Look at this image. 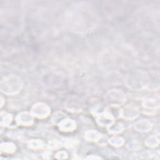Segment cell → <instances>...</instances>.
Here are the masks:
<instances>
[{"label": "cell", "mask_w": 160, "mask_h": 160, "mask_svg": "<svg viewBox=\"0 0 160 160\" xmlns=\"http://www.w3.org/2000/svg\"><path fill=\"white\" fill-rule=\"evenodd\" d=\"M108 128V130L109 132L112 133H119L123 131L124 126L121 122H113L111 126Z\"/></svg>", "instance_id": "14"}, {"label": "cell", "mask_w": 160, "mask_h": 160, "mask_svg": "<svg viewBox=\"0 0 160 160\" xmlns=\"http://www.w3.org/2000/svg\"><path fill=\"white\" fill-rule=\"evenodd\" d=\"M22 88V83L21 80L14 75H9L1 81V91L6 94H16L21 90Z\"/></svg>", "instance_id": "1"}, {"label": "cell", "mask_w": 160, "mask_h": 160, "mask_svg": "<svg viewBox=\"0 0 160 160\" xmlns=\"http://www.w3.org/2000/svg\"><path fill=\"white\" fill-rule=\"evenodd\" d=\"M140 147H141V144L136 141H132L128 144V149H131L132 151L137 150L139 148H140Z\"/></svg>", "instance_id": "20"}, {"label": "cell", "mask_w": 160, "mask_h": 160, "mask_svg": "<svg viewBox=\"0 0 160 160\" xmlns=\"http://www.w3.org/2000/svg\"><path fill=\"white\" fill-rule=\"evenodd\" d=\"M33 116L29 112H22L16 116V122L22 126H31L33 123Z\"/></svg>", "instance_id": "6"}, {"label": "cell", "mask_w": 160, "mask_h": 160, "mask_svg": "<svg viewBox=\"0 0 160 160\" xmlns=\"http://www.w3.org/2000/svg\"><path fill=\"white\" fill-rule=\"evenodd\" d=\"M51 112V109L48 105L43 102H38L34 104L31 108V113L34 117L38 118H45Z\"/></svg>", "instance_id": "3"}, {"label": "cell", "mask_w": 160, "mask_h": 160, "mask_svg": "<svg viewBox=\"0 0 160 160\" xmlns=\"http://www.w3.org/2000/svg\"><path fill=\"white\" fill-rule=\"evenodd\" d=\"M102 135L101 134L96 131V130H89L85 132L84 138L88 140L91 141H98L101 138Z\"/></svg>", "instance_id": "10"}, {"label": "cell", "mask_w": 160, "mask_h": 160, "mask_svg": "<svg viewBox=\"0 0 160 160\" xmlns=\"http://www.w3.org/2000/svg\"><path fill=\"white\" fill-rule=\"evenodd\" d=\"M12 121L11 114L6 112H1V124L2 126L8 125Z\"/></svg>", "instance_id": "15"}, {"label": "cell", "mask_w": 160, "mask_h": 160, "mask_svg": "<svg viewBox=\"0 0 160 160\" xmlns=\"http://www.w3.org/2000/svg\"><path fill=\"white\" fill-rule=\"evenodd\" d=\"M138 109L131 106H127L120 111V116L128 120L135 119L138 116Z\"/></svg>", "instance_id": "4"}, {"label": "cell", "mask_w": 160, "mask_h": 160, "mask_svg": "<svg viewBox=\"0 0 160 160\" xmlns=\"http://www.w3.org/2000/svg\"><path fill=\"white\" fill-rule=\"evenodd\" d=\"M97 122L102 126L109 127L114 122V118L108 112H104L98 115Z\"/></svg>", "instance_id": "7"}, {"label": "cell", "mask_w": 160, "mask_h": 160, "mask_svg": "<svg viewBox=\"0 0 160 160\" xmlns=\"http://www.w3.org/2000/svg\"><path fill=\"white\" fill-rule=\"evenodd\" d=\"M62 112H57L54 114V116L52 118V120L54 123L59 124L62 119L66 118Z\"/></svg>", "instance_id": "18"}, {"label": "cell", "mask_w": 160, "mask_h": 160, "mask_svg": "<svg viewBox=\"0 0 160 160\" xmlns=\"http://www.w3.org/2000/svg\"><path fill=\"white\" fill-rule=\"evenodd\" d=\"M146 144L151 148H154L159 144V134H154L149 136L145 141Z\"/></svg>", "instance_id": "12"}, {"label": "cell", "mask_w": 160, "mask_h": 160, "mask_svg": "<svg viewBox=\"0 0 160 160\" xmlns=\"http://www.w3.org/2000/svg\"><path fill=\"white\" fill-rule=\"evenodd\" d=\"M28 146L31 149H39L43 146V143L39 139H32L29 142Z\"/></svg>", "instance_id": "17"}, {"label": "cell", "mask_w": 160, "mask_h": 160, "mask_svg": "<svg viewBox=\"0 0 160 160\" xmlns=\"http://www.w3.org/2000/svg\"><path fill=\"white\" fill-rule=\"evenodd\" d=\"M48 147L49 149H58L60 147H61V143L56 140H53L50 141L48 144Z\"/></svg>", "instance_id": "19"}, {"label": "cell", "mask_w": 160, "mask_h": 160, "mask_svg": "<svg viewBox=\"0 0 160 160\" xmlns=\"http://www.w3.org/2000/svg\"><path fill=\"white\" fill-rule=\"evenodd\" d=\"M56 157L58 159H66L68 158V154L65 151H60L56 154Z\"/></svg>", "instance_id": "21"}, {"label": "cell", "mask_w": 160, "mask_h": 160, "mask_svg": "<svg viewBox=\"0 0 160 160\" xmlns=\"http://www.w3.org/2000/svg\"><path fill=\"white\" fill-rule=\"evenodd\" d=\"M107 103L112 106H118L123 104L126 101L125 94L119 89H111L109 91L106 96Z\"/></svg>", "instance_id": "2"}, {"label": "cell", "mask_w": 160, "mask_h": 160, "mask_svg": "<svg viewBox=\"0 0 160 160\" xmlns=\"http://www.w3.org/2000/svg\"><path fill=\"white\" fill-rule=\"evenodd\" d=\"M109 142L112 146L115 147H119L121 146L124 143V139L120 136H114L109 139Z\"/></svg>", "instance_id": "16"}, {"label": "cell", "mask_w": 160, "mask_h": 160, "mask_svg": "<svg viewBox=\"0 0 160 160\" xmlns=\"http://www.w3.org/2000/svg\"><path fill=\"white\" fill-rule=\"evenodd\" d=\"M152 127V124L148 120H141L134 124V128L140 132H148Z\"/></svg>", "instance_id": "9"}, {"label": "cell", "mask_w": 160, "mask_h": 160, "mask_svg": "<svg viewBox=\"0 0 160 160\" xmlns=\"http://www.w3.org/2000/svg\"><path fill=\"white\" fill-rule=\"evenodd\" d=\"M16 150L15 145L12 142H3L1 144V152L12 153Z\"/></svg>", "instance_id": "13"}, {"label": "cell", "mask_w": 160, "mask_h": 160, "mask_svg": "<svg viewBox=\"0 0 160 160\" xmlns=\"http://www.w3.org/2000/svg\"><path fill=\"white\" fill-rule=\"evenodd\" d=\"M127 81L128 86L132 89H141L146 86L144 79L140 76H131Z\"/></svg>", "instance_id": "5"}, {"label": "cell", "mask_w": 160, "mask_h": 160, "mask_svg": "<svg viewBox=\"0 0 160 160\" xmlns=\"http://www.w3.org/2000/svg\"><path fill=\"white\" fill-rule=\"evenodd\" d=\"M142 105L148 109H156L159 107V101L155 99H148L143 101Z\"/></svg>", "instance_id": "11"}, {"label": "cell", "mask_w": 160, "mask_h": 160, "mask_svg": "<svg viewBox=\"0 0 160 160\" xmlns=\"http://www.w3.org/2000/svg\"><path fill=\"white\" fill-rule=\"evenodd\" d=\"M59 128L61 131L64 132H70L74 131L76 128V122L69 118H64L59 124Z\"/></svg>", "instance_id": "8"}]
</instances>
